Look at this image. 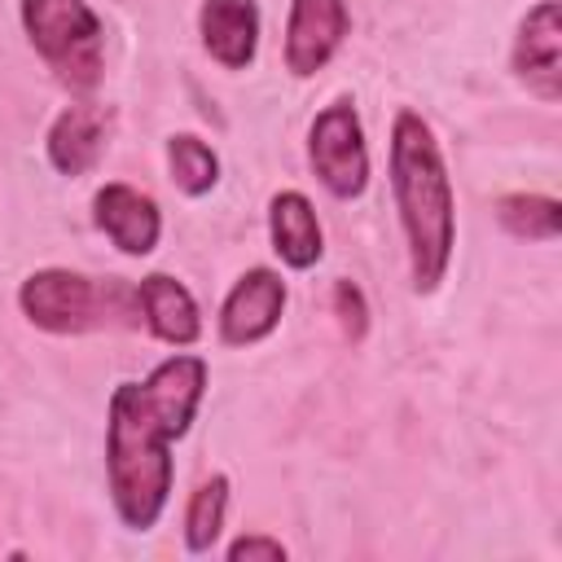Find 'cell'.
<instances>
[{"label":"cell","mask_w":562,"mask_h":562,"mask_svg":"<svg viewBox=\"0 0 562 562\" xmlns=\"http://www.w3.org/2000/svg\"><path fill=\"white\" fill-rule=\"evenodd\" d=\"M206 360L176 351L140 382H119L105 413V479L119 518L149 531L171 492V439H180L202 404Z\"/></svg>","instance_id":"1"},{"label":"cell","mask_w":562,"mask_h":562,"mask_svg":"<svg viewBox=\"0 0 562 562\" xmlns=\"http://www.w3.org/2000/svg\"><path fill=\"white\" fill-rule=\"evenodd\" d=\"M391 193L400 211V228L408 241V268H413V290L430 294L452 259V180L439 154V140L430 123L417 110H400L391 119Z\"/></svg>","instance_id":"2"},{"label":"cell","mask_w":562,"mask_h":562,"mask_svg":"<svg viewBox=\"0 0 562 562\" xmlns=\"http://www.w3.org/2000/svg\"><path fill=\"white\" fill-rule=\"evenodd\" d=\"M18 307L31 325H40L48 334H79L114 307L140 312V299H136V290L123 285V277L92 281L70 268H35L18 285Z\"/></svg>","instance_id":"3"},{"label":"cell","mask_w":562,"mask_h":562,"mask_svg":"<svg viewBox=\"0 0 562 562\" xmlns=\"http://www.w3.org/2000/svg\"><path fill=\"white\" fill-rule=\"evenodd\" d=\"M22 26L48 70L70 88L88 92L101 79V18L88 0H22Z\"/></svg>","instance_id":"4"},{"label":"cell","mask_w":562,"mask_h":562,"mask_svg":"<svg viewBox=\"0 0 562 562\" xmlns=\"http://www.w3.org/2000/svg\"><path fill=\"white\" fill-rule=\"evenodd\" d=\"M307 158L321 184L334 198H356L369 184V149H364V127L360 114L347 97L329 101L307 132Z\"/></svg>","instance_id":"5"},{"label":"cell","mask_w":562,"mask_h":562,"mask_svg":"<svg viewBox=\"0 0 562 562\" xmlns=\"http://www.w3.org/2000/svg\"><path fill=\"white\" fill-rule=\"evenodd\" d=\"M509 61H514L518 83H527L531 97L549 105L562 97V9L558 0H540L522 13Z\"/></svg>","instance_id":"6"},{"label":"cell","mask_w":562,"mask_h":562,"mask_svg":"<svg viewBox=\"0 0 562 562\" xmlns=\"http://www.w3.org/2000/svg\"><path fill=\"white\" fill-rule=\"evenodd\" d=\"M285 307V281L272 268H246L220 303V338L228 347L259 342L277 329Z\"/></svg>","instance_id":"7"},{"label":"cell","mask_w":562,"mask_h":562,"mask_svg":"<svg viewBox=\"0 0 562 562\" xmlns=\"http://www.w3.org/2000/svg\"><path fill=\"white\" fill-rule=\"evenodd\" d=\"M351 18H347V0H290V18H285V66L290 75L307 79L316 75L334 48L342 44Z\"/></svg>","instance_id":"8"},{"label":"cell","mask_w":562,"mask_h":562,"mask_svg":"<svg viewBox=\"0 0 562 562\" xmlns=\"http://www.w3.org/2000/svg\"><path fill=\"white\" fill-rule=\"evenodd\" d=\"M92 215H97V228L123 250V255H149L158 246V233H162V215H158V202L123 180H110L97 189L92 198Z\"/></svg>","instance_id":"9"},{"label":"cell","mask_w":562,"mask_h":562,"mask_svg":"<svg viewBox=\"0 0 562 562\" xmlns=\"http://www.w3.org/2000/svg\"><path fill=\"white\" fill-rule=\"evenodd\" d=\"M198 35L220 66L228 70L250 66L259 48V0H202Z\"/></svg>","instance_id":"10"},{"label":"cell","mask_w":562,"mask_h":562,"mask_svg":"<svg viewBox=\"0 0 562 562\" xmlns=\"http://www.w3.org/2000/svg\"><path fill=\"white\" fill-rule=\"evenodd\" d=\"M136 299H140V321L149 325L154 338H162L171 347L198 342L202 316H198V303L184 281H176L171 272H149L136 281Z\"/></svg>","instance_id":"11"},{"label":"cell","mask_w":562,"mask_h":562,"mask_svg":"<svg viewBox=\"0 0 562 562\" xmlns=\"http://www.w3.org/2000/svg\"><path fill=\"white\" fill-rule=\"evenodd\" d=\"M268 233H272V250L290 268H312L321 259V250H325L316 206L299 189L272 193V202H268Z\"/></svg>","instance_id":"12"},{"label":"cell","mask_w":562,"mask_h":562,"mask_svg":"<svg viewBox=\"0 0 562 562\" xmlns=\"http://www.w3.org/2000/svg\"><path fill=\"white\" fill-rule=\"evenodd\" d=\"M101 140H105V119H101V110H92V105H66V110L53 119L44 149H48V162H53L61 176H83V171L97 162Z\"/></svg>","instance_id":"13"},{"label":"cell","mask_w":562,"mask_h":562,"mask_svg":"<svg viewBox=\"0 0 562 562\" xmlns=\"http://www.w3.org/2000/svg\"><path fill=\"white\" fill-rule=\"evenodd\" d=\"M167 167H171L176 189L189 193V198L211 193L215 180H220V158H215V149H211L202 136H193V132H176V136L167 140Z\"/></svg>","instance_id":"14"},{"label":"cell","mask_w":562,"mask_h":562,"mask_svg":"<svg viewBox=\"0 0 562 562\" xmlns=\"http://www.w3.org/2000/svg\"><path fill=\"white\" fill-rule=\"evenodd\" d=\"M496 220L527 241H553L562 233V206L549 193H505L496 202Z\"/></svg>","instance_id":"15"},{"label":"cell","mask_w":562,"mask_h":562,"mask_svg":"<svg viewBox=\"0 0 562 562\" xmlns=\"http://www.w3.org/2000/svg\"><path fill=\"white\" fill-rule=\"evenodd\" d=\"M224 509H228V474H211L193 487L189 509H184V549L189 553H206L224 527Z\"/></svg>","instance_id":"16"},{"label":"cell","mask_w":562,"mask_h":562,"mask_svg":"<svg viewBox=\"0 0 562 562\" xmlns=\"http://www.w3.org/2000/svg\"><path fill=\"white\" fill-rule=\"evenodd\" d=\"M334 316H338V325H342L347 338H360L369 329V303H364L360 285L347 281V277L334 281Z\"/></svg>","instance_id":"17"},{"label":"cell","mask_w":562,"mask_h":562,"mask_svg":"<svg viewBox=\"0 0 562 562\" xmlns=\"http://www.w3.org/2000/svg\"><path fill=\"white\" fill-rule=\"evenodd\" d=\"M228 558H233V562H241V558H285V544H281L277 536L250 531V536H237V540L228 544Z\"/></svg>","instance_id":"18"}]
</instances>
